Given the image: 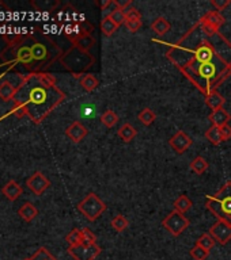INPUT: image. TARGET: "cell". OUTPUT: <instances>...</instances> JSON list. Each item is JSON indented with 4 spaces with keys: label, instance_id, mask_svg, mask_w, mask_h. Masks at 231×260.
<instances>
[{
    "label": "cell",
    "instance_id": "cell-23",
    "mask_svg": "<svg viewBox=\"0 0 231 260\" xmlns=\"http://www.w3.org/2000/svg\"><path fill=\"white\" fill-rule=\"evenodd\" d=\"M193 202L191 200V198H188L187 195H180L176 200H174V210L178 213L185 214L187 211H189L192 209Z\"/></svg>",
    "mask_w": 231,
    "mask_h": 260
},
{
    "label": "cell",
    "instance_id": "cell-20",
    "mask_svg": "<svg viewBox=\"0 0 231 260\" xmlns=\"http://www.w3.org/2000/svg\"><path fill=\"white\" fill-rule=\"evenodd\" d=\"M117 134H118V137H120L124 142H131V141L138 135V130L135 129L131 124H124L121 128L118 129Z\"/></svg>",
    "mask_w": 231,
    "mask_h": 260
},
{
    "label": "cell",
    "instance_id": "cell-1",
    "mask_svg": "<svg viewBox=\"0 0 231 260\" xmlns=\"http://www.w3.org/2000/svg\"><path fill=\"white\" fill-rule=\"evenodd\" d=\"M167 46L166 59L204 97L231 76V42L204 16Z\"/></svg>",
    "mask_w": 231,
    "mask_h": 260
},
{
    "label": "cell",
    "instance_id": "cell-22",
    "mask_svg": "<svg viewBox=\"0 0 231 260\" xmlns=\"http://www.w3.org/2000/svg\"><path fill=\"white\" fill-rule=\"evenodd\" d=\"M95 45V39L91 34H86L82 35L80 38H77V41L74 42V46H77V49H80L83 52H90L93 46Z\"/></svg>",
    "mask_w": 231,
    "mask_h": 260
},
{
    "label": "cell",
    "instance_id": "cell-26",
    "mask_svg": "<svg viewBox=\"0 0 231 260\" xmlns=\"http://www.w3.org/2000/svg\"><path fill=\"white\" fill-rule=\"evenodd\" d=\"M139 122L144 126H150V125L154 124V121L156 119V114L151 110V108H143L140 113H139Z\"/></svg>",
    "mask_w": 231,
    "mask_h": 260
},
{
    "label": "cell",
    "instance_id": "cell-31",
    "mask_svg": "<svg viewBox=\"0 0 231 260\" xmlns=\"http://www.w3.org/2000/svg\"><path fill=\"white\" fill-rule=\"evenodd\" d=\"M98 4L101 7L102 12H104L105 18L112 15L116 10H118V5H117L116 0H105V1H99Z\"/></svg>",
    "mask_w": 231,
    "mask_h": 260
},
{
    "label": "cell",
    "instance_id": "cell-44",
    "mask_svg": "<svg viewBox=\"0 0 231 260\" xmlns=\"http://www.w3.org/2000/svg\"><path fill=\"white\" fill-rule=\"evenodd\" d=\"M25 260H30V258H29V259H25Z\"/></svg>",
    "mask_w": 231,
    "mask_h": 260
},
{
    "label": "cell",
    "instance_id": "cell-8",
    "mask_svg": "<svg viewBox=\"0 0 231 260\" xmlns=\"http://www.w3.org/2000/svg\"><path fill=\"white\" fill-rule=\"evenodd\" d=\"M68 254L75 260H95L97 256L101 254V248L97 244H93V245L79 244L75 247H70Z\"/></svg>",
    "mask_w": 231,
    "mask_h": 260
},
{
    "label": "cell",
    "instance_id": "cell-6",
    "mask_svg": "<svg viewBox=\"0 0 231 260\" xmlns=\"http://www.w3.org/2000/svg\"><path fill=\"white\" fill-rule=\"evenodd\" d=\"M77 210L86 217V220L90 222H94L102 216V213L106 210V203L99 198L95 193H88L83 200L79 202Z\"/></svg>",
    "mask_w": 231,
    "mask_h": 260
},
{
    "label": "cell",
    "instance_id": "cell-42",
    "mask_svg": "<svg viewBox=\"0 0 231 260\" xmlns=\"http://www.w3.org/2000/svg\"><path fill=\"white\" fill-rule=\"evenodd\" d=\"M94 110H95V108H94L93 104H86V106H84V114L88 115V117L94 113Z\"/></svg>",
    "mask_w": 231,
    "mask_h": 260
},
{
    "label": "cell",
    "instance_id": "cell-21",
    "mask_svg": "<svg viewBox=\"0 0 231 260\" xmlns=\"http://www.w3.org/2000/svg\"><path fill=\"white\" fill-rule=\"evenodd\" d=\"M205 19H207V22H208L211 26H214L215 29H218V30H220V27L225 25V16L220 14L219 11H208L205 15H203Z\"/></svg>",
    "mask_w": 231,
    "mask_h": 260
},
{
    "label": "cell",
    "instance_id": "cell-43",
    "mask_svg": "<svg viewBox=\"0 0 231 260\" xmlns=\"http://www.w3.org/2000/svg\"><path fill=\"white\" fill-rule=\"evenodd\" d=\"M49 260H57V259H56L55 256H52V258H50V259H49Z\"/></svg>",
    "mask_w": 231,
    "mask_h": 260
},
{
    "label": "cell",
    "instance_id": "cell-38",
    "mask_svg": "<svg viewBox=\"0 0 231 260\" xmlns=\"http://www.w3.org/2000/svg\"><path fill=\"white\" fill-rule=\"evenodd\" d=\"M125 18H127V21H140L142 15H140V11L138 8L131 7L129 10L125 11Z\"/></svg>",
    "mask_w": 231,
    "mask_h": 260
},
{
    "label": "cell",
    "instance_id": "cell-33",
    "mask_svg": "<svg viewBox=\"0 0 231 260\" xmlns=\"http://www.w3.org/2000/svg\"><path fill=\"white\" fill-rule=\"evenodd\" d=\"M191 256L193 260H205L209 256V251L201 248L200 245H194L191 249Z\"/></svg>",
    "mask_w": 231,
    "mask_h": 260
},
{
    "label": "cell",
    "instance_id": "cell-41",
    "mask_svg": "<svg viewBox=\"0 0 231 260\" xmlns=\"http://www.w3.org/2000/svg\"><path fill=\"white\" fill-rule=\"evenodd\" d=\"M220 131H222V135H223V140L227 141L231 138V126L230 125H225L220 128Z\"/></svg>",
    "mask_w": 231,
    "mask_h": 260
},
{
    "label": "cell",
    "instance_id": "cell-27",
    "mask_svg": "<svg viewBox=\"0 0 231 260\" xmlns=\"http://www.w3.org/2000/svg\"><path fill=\"white\" fill-rule=\"evenodd\" d=\"M101 122L106 126V128H115L117 122H118V115L113 111V110H106L102 115H101Z\"/></svg>",
    "mask_w": 231,
    "mask_h": 260
},
{
    "label": "cell",
    "instance_id": "cell-37",
    "mask_svg": "<svg viewBox=\"0 0 231 260\" xmlns=\"http://www.w3.org/2000/svg\"><path fill=\"white\" fill-rule=\"evenodd\" d=\"M53 255L50 254L48 249L45 248V247H41L39 249H37L33 255H32V258L30 260H49Z\"/></svg>",
    "mask_w": 231,
    "mask_h": 260
},
{
    "label": "cell",
    "instance_id": "cell-13",
    "mask_svg": "<svg viewBox=\"0 0 231 260\" xmlns=\"http://www.w3.org/2000/svg\"><path fill=\"white\" fill-rule=\"evenodd\" d=\"M19 86H21V84L12 83V81L8 80V79H4L3 81H0V99H1L3 102L14 100V97H15L18 87Z\"/></svg>",
    "mask_w": 231,
    "mask_h": 260
},
{
    "label": "cell",
    "instance_id": "cell-40",
    "mask_svg": "<svg viewBox=\"0 0 231 260\" xmlns=\"http://www.w3.org/2000/svg\"><path fill=\"white\" fill-rule=\"evenodd\" d=\"M125 26L131 32H136L142 27V21H127Z\"/></svg>",
    "mask_w": 231,
    "mask_h": 260
},
{
    "label": "cell",
    "instance_id": "cell-24",
    "mask_svg": "<svg viewBox=\"0 0 231 260\" xmlns=\"http://www.w3.org/2000/svg\"><path fill=\"white\" fill-rule=\"evenodd\" d=\"M205 138L212 144V145H219L223 142V135H222V131H220V128L218 126H211L208 128V130L205 131Z\"/></svg>",
    "mask_w": 231,
    "mask_h": 260
},
{
    "label": "cell",
    "instance_id": "cell-15",
    "mask_svg": "<svg viewBox=\"0 0 231 260\" xmlns=\"http://www.w3.org/2000/svg\"><path fill=\"white\" fill-rule=\"evenodd\" d=\"M208 119L212 122L214 126H218V128H222L225 125H229L231 119L230 113H227L225 108H219V110H215L212 113L209 114Z\"/></svg>",
    "mask_w": 231,
    "mask_h": 260
},
{
    "label": "cell",
    "instance_id": "cell-7",
    "mask_svg": "<svg viewBox=\"0 0 231 260\" xmlns=\"http://www.w3.org/2000/svg\"><path fill=\"white\" fill-rule=\"evenodd\" d=\"M189 225H191V221L188 220L187 217L176 210H173L170 214H167V217H165L163 221H162V227L176 237L180 236L187 228H189Z\"/></svg>",
    "mask_w": 231,
    "mask_h": 260
},
{
    "label": "cell",
    "instance_id": "cell-5",
    "mask_svg": "<svg viewBox=\"0 0 231 260\" xmlns=\"http://www.w3.org/2000/svg\"><path fill=\"white\" fill-rule=\"evenodd\" d=\"M205 207L218 220L231 224V182H226L225 186L216 194L207 195Z\"/></svg>",
    "mask_w": 231,
    "mask_h": 260
},
{
    "label": "cell",
    "instance_id": "cell-32",
    "mask_svg": "<svg viewBox=\"0 0 231 260\" xmlns=\"http://www.w3.org/2000/svg\"><path fill=\"white\" fill-rule=\"evenodd\" d=\"M66 241L70 247H75L82 244V230L80 229H72L71 232L66 236Z\"/></svg>",
    "mask_w": 231,
    "mask_h": 260
},
{
    "label": "cell",
    "instance_id": "cell-29",
    "mask_svg": "<svg viewBox=\"0 0 231 260\" xmlns=\"http://www.w3.org/2000/svg\"><path fill=\"white\" fill-rule=\"evenodd\" d=\"M112 228L115 229L116 232H124L125 229L128 228V225H129V222H128V220L125 218L124 216H121V214H118V216H116L113 220H112Z\"/></svg>",
    "mask_w": 231,
    "mask_h": 260
},
{
    "label": "cell",
    "instance_id": "cell-25",
    "mask_svg": "<svg viewBox=\"0 0 231 260\" xmlns=\"http://www.w3.org/2000/svg\"><path fill=\"white\" fill-rule=\"evenodd\" d=\"M208 162H207L203 156L194 157L192 160V162H191V169H192L194 173H197V175H203V173L208 169Z\"/></svg>",
    "mask_w": 231,
    "mask_h": 260
},
{
    "label": "cell",
    "instance_id": "cell-36",
    "mask_svg": "<svg viewBox=\"0 0 231 260\" xmlns=\"http://www.w3.org/2000/svg\"><path fill=\"white\" fill-rule=\"evenodd\" d=\"M109 18L112 19V21L115 22L116 25H117L118 27L121 26V25H125V22H127V18H125V11L120 10V8H118V10H116L115 12L109 16Z\"/></svg>",
    "mask_w": 231,
    "mask_h": 260
},
{
    "label": "cell",
    "instance_id": "cell-34",
    "mask_svg": "<svg viewBox=\"0 0 231 260\" xmlns=\"http://www.w3.org/2000/svg\"><path fill=\"white\" fill-rule=\"evenodd\" d=\"M38 79L39 81L46 87H56V83H57L55 76L52 75V73H48V72H41V73H38Z\"/></svg>",
    "mask_w": 231,
    "mask_h": 260
},
{
    "label": "cell",
    "instance_id": "cell-10",
    "mask_svg": "<svg viewBox=\"0 0 231 260\" xmlns=\"http://www.w3.org/2000/svg\"><path fill=\"white\" fill-rule=\"evenodd\" d=\"M193 140L189 137V135L185 133V131H177L176 134L171 137L170 140H169V145L171 146V149L178 153V155H182V153H185V152L192 146Z\"/></svg>",
    "mask_w": 231,
    "mask_h": 260
},
{
    "label": "cell",
    "instance_id": "cell-4",
    "mask_svg": "<svg viewBox=\"0 0 231 260\" xmlns=\"http://www.w3.org/2000/svg\"><path fill=\"white\" fill-rule=\"evenodd\" d=\"M59 61L67 70L71 72L75 79L79 80L83 72H86L88 68L93 66L95 59H94L93 54H90V52H83L72 45L66 53H63Z\"/></svg>",
    "mask_w": 231,
    "mask_h": 260
},
{
    "label": "cell",
    "instance_id": "cell-35",
    "mask_svg": "<svg viewBox=\"0 0 231 260\" xmlns=\"http://www.w3.org/2000/svg\"><path fill=\"white\" fill-rule=\"evenodd\" d=\"M82 230V244H86V245H93L97 241V237L88 228H83L80 229Z\"/></svg>",
    "mask_w": 231,
    "mask_h": 260
},
{
    "label": "cell",
    "instance_id": "cell-30",
    "mask_svg": "<svg viewBox=\"0 0 231 260\" xmlns=\"http://www.w3.org/2000/svg\"><path fill=\"white\" fill-rule=\"evenodd\" d=\"M215 243H216V241H215L214 237H212L209 233H204V234H201V236L197 238L196 245H200L201 248L207 249V251H211V249L214 248Z\"/></svg>",
    "mask_w": 231,
    "mask_h": 260
},
{
    "label": "cell",
    "instance_id": "cell-12",
    "mask_svg": "<svg viewBox=\"0 0 231 260\" xmlns=\"http://www.w3.org/2000/svg\"><path fill=\"white\" fill-rule=\"evenodd\" d=\"M88 130L86 129V126L82 124V122H79V121H75V122H72L66 130V135L72 141V142H80V141L87 135Z\"/></svg>",
    "mask_w": 231,
    "mask_h": 260
},
{
    "label": "cell",
    "instance_id": "cell-9",
    "mask_svg": "<svg viewBox=\"0 0 231 260\" xmlns=\"http://www.w3.org/2000/svg\"><path fill=\"white\" fill-rule=\"evenodd\" d=\"M209 234L214 237L216 243L226 245L231 240V224L223 220H218L209 229Z\"/></svg>",
    "mask_w": 231,
    "mask_h": 260
},
{
    "label": "cell",
    "instance_id": "cell-11",
    "mask_svg": "<svg viewBox=\"0 0 231 260\" xmlns=\"http://www.w3.org/2000/svg\"><path fill=\"white\" fill-rule=\"evenodd\" d=\"M29 190L34 193L36 195H42L45 193V190L50 186L49 179L45 176L42 172H34L30 178L26 180Z\"/></svg>",
    "mask_w": 231,
    "mask_h": 260
},
{
    "label": "cell",
    "instance_id": "cell-14",
    "mask_svg": "<svg viewBox=\"0 0 231 260\" xmlns=\"http://www.w3.org/2000/svg\"><path fill=\"white\" fill-rule=\"evenodd\" d=\"M1 193H3V195L6 196L7 199L12 202V200L18 199L23 194V189L21 187V184H18V182H15V180H8L4 184Z\"/></svg>",
    "mask_w": 231,
    "mask_h": 260
},
{
    "label": "cell",
    "instance_id": "cell-2",
    "mask_svg": "<svg viewBox=\"0 0 231 260\" xmlns=\"http://www.w3.org/2000/svg\"><path fill=\"white\" fill-rule=\"evenodd\" d=\"M63 50L50 38L22 34L19 41L8 45L0 52V60L11 66H22L29 73H41L56 60H60Z\"/></svg>",
    "mask_w": 231,
    "mask_h": 260
},
{
    "label": "cell",
    "instance_id": "cell-39",
    "mask_svg": "<svg viewBox=\"0 0 231 260\" xmlns=\"http://www.w3.org/2000/svg\"><path fill=\"white\" fill-rule=\"evenodd\" d=\"M211 4L215 7V11H223L231 4L230 0H211Z\"/></svg>",
    "mask_w": 231,
    "mask_h": 260
},
{
    "label": "cell",
    "instance_id": "cell-19",
    "mask_svg": "<svg viewBox=\"0 0 231 260\" xmlns=\"http://www.w3.org/2000/svg\"><path fill=\"white\" fill-rule=\"evenodd\" d=\"M79 83L83 87V90L87 92H93L99 84L98 79L94 75H91V73H83L80 76V79H79Z\"/></svg>",
    "mask_w": 231,
    "mask_h": 260
},
{
    "label": "cell",
    "instance_id": "cell-16",
    "mask_svg": "<svg viewBox=\"0 0 231 260\" xmlns=\"http://www.w3.org/2000/svg\"><path fill=\"white\" fill-rule=\"evenodd\" d=\"M225 102V97L218 91H212L211 94H208V97H205V104H207L212 111L219 110V108H223Z\"/></svg>",
    "mask_w": 231,
    "mask_h": 260
},
{
    "label": "cell",
    "instance_id": "cell-3",
    "mask_svg": "<svg viewBox=\"0 0 231 260\" xmlns=\"http://www.w3.org/2000/svg\"><path fill=\"white\" fill-rule=\"evenodd\" d=\"M66 99L59 87H46L38 79V73H28L23 77L14 97V104L22 106L34 124H41Z\"/></svg>",
    "mask_w": 231,
    "mask_h": 260
},
{
    "label": "cell",
    "instance_id": "cell-18",
    "mask_svg": "<svg viewBox=\"0 0 231 260\" xmlns=\"http://www.w3.org/2000/svg\"><path fill=\"white\" fill-rule=\"evenodd\" d=\"M18 214H19V217H22L23 221L30 222L38 216V210H37V207H36L33 203L28 202V203L22 205V207L18 210Z\"/></svg>",
    "mask_w": 231,
    "mask_h": 260
},
{
    "label": "cell",
    "instance_id": "cell-17",
    "mask_svg": "<svg viewBox=\"0 0 231 260\" xmlns=\"http://www.w3.org/2000/svg\"><path fill=\"white\" fill-rule=\"evenodd\" d=\"M171 25L170 22L167 21L163 16H158L156 19H154V22L151 23V30L154 32H156L158 35H165L167 32H170Z\"/></svg>",
    "mask_w": 231,
    "mask_h": 260
},
{
    "label": "cell",
    "instance_id": "cell-28",
    "mask_svg": "<svg viewBox=\"0 0 231 260\" xmlns=\"http://www.w3.org/2000/svg\"><path fill=\"white\" fill-rule=\"evenodd\" d=\"M117 29H118V26L110 19L109 16H106V18L104 16V19L101 22V32H104V35H106V37L113 35Z\"/></svg>",
    "mask_w": 231,
    "mask_h": 260
}]
</instances>
